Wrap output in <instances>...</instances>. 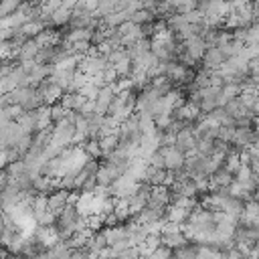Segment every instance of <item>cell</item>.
<instances>
[{
    "instance_id": "cell-54",
    "label": "cell",
    "mask_w": 259,
    "mask_h": 259,
    "mask_svg": "<svg viewBox=\"0 0 259 259\" xmlns=\"http://www.w3.org/2000/svg\"><path fill=\"white\" fill-rule=\"evenodd\" d=\"M0 190H2V188H0Z\"/></svg>"
},
{
    "instance_id": "cell-44",
    "label": "cell",
    "mask_w": 259,
    "mask_h": 259,
    "mask_svg": "<svg viewBox=\"0 0 259 259\" xmlns=\"http://www.w3.org/2000/svg\"><path fill=\"white\" fill-rule=\"evenodd\" d=\"M194 8H196V2H194V0H182V2L176 6V12H178V14H186V12L194 10Z\"/></svg>"
},
{
    "instance_id": "cell-20",
    "label": "cell",
    "mask_w": 259,
    "mask_h": 259,
    "mask_svg": "<svg viewBox=\"0 0 259 259\" xmlns=\"http://www.w3.org/2000/svg\"><path fill=\"white\" fill-rule=\"evenodd\" d=\"M148 204L158 206V208H166V206L170 204V188H168L166 184H162V186H152Z\"/></svg>"
},
{
    "instance_id": "cell-15",
    "label": "cell",
    "mask_w": 259,
    "mask_h": 259,
    "mask_svg": "<svg viewBox=\"0 0 259 259\" xmlns=\"http://www.w3.org/2000/svg\"><path fill=\"white\" fill-rule=\"evenodd\" d=\"M148 166H150V162H148V160H144V158L136 156V158H132V160L127 162V166H125V172H123V174L132 176V178H134V180H138V182H144V180H146Z\"/></svg>"
},
{
    "instance_id": "cell-4",
    "label": "cell",
    "mask_w": 259,
    "mask_h": 259,
    "mask_svg": "<svg viewBox=\"0 0 259 259\" xmlns=\"http://www.w3.org/2000/svg\"><path fill=\"white\" fill-rule=\"evenodd\" d=\"M138 188H140V182L134 180V178L127 176V174H121L117 180H113V182L107 186L109 196H113V198H125V200H127Z\"/></svg>"
},
{
    "instance_id": "cell-45",
    "label": "cell",
    "mask_w": 259,
    "mask_h": 259,
    "mask_svg": "<svg viewBox=\"0 0 259 259\" xmlns=\"http://www.w3.org/2000/svg\"><path fill=\"white\" fill-rule=\"evenodd\" d=\"M71 259H89V249L87 247L71 249Z\"/></svg>"
},
{
    "instance_id": "cell-14",
    "label": "cell",
    "mask_w": 259,
    "mask_h": 259,
    "mask_svg": "<svg viewBox=\"0 0 259 259\" xmlns=\"http://www.w3.org/2000/svg\"><path fill=\"white\" fill-rule=\"evenodd\" d=\"M225 59H227V57L223 55V51H221L219 47H206L200 65H202L204 69H208V71H217V69L225 63Z\"/></svg>"
},
{
    "instance_id": "cell-46",
    "label": "cell",
    "mask_w": 259,
    "mask_h": 259,
    "mask_svg": "<svg viewBox=\"0 0 259 259\" xmlns=\"http://www.w3.org/2000/svg\"><path fill=\"white\" fill-rule=\"evenodd\" d=\"M225 259H245V257L237 247H231V249L225 251Z\"/></svg>"
},
{
    "instance_id": "cell-38",
    "label": "cell",
    "mask_w": 259,
    "mask_h": 259,
    "mask_svg": "<svg viewBox=\"0 0 259 259\" xmlns=\"http://www.w3.org/2000/svg\"><path fill=\"white\" fill-rule=\"evenodd\" d=\"M170 257H172V249L170 247H164V245H160L158 249H154L148 255V259H170Z\"/></svg>"
},
{
    "instance_id": "cell-48",
    "label": "cell",
    "mask_w": 259,
    "mask_h": 259,
    "mask_svg": "<svg viewBox=\"0 0 259 259\" xmlns=\"http://www.w3.org/2000/svg\"><path fill=\"white\" fill-rule=\"evenodd\" d=\"M251 113H253V115H259V95L255 97V101H253V105H251Z\"/></svg>"
},
{
    "instance_id": "cell-27",
    "label": "cell",
    "mask_w": 259,
    "mask_h": 259,
    "mask_svg": "<svg viewBox=\"0 0 259 259\" xmlns=\"http://www.w3.org/2000/svg\"><path fill=\"white\" fill-rule=\"evenodd\" d=\"M69 18H71V10L65 6H59L57 10L51 12V26H55V28L65 26V24H69Z\"/></svg>"
},
{
    "instance_id": "cell-16",
    "label": "cell",
    "mask_w": 259,
    "mask_h": 259,
    "mask_svg": "<svg viewBox=\"0 0 259 259\" xmlns=\"http://www.w3.org/2000/svg\"><path fill=\"white\" fill-rule=\"evenodd\" d=\"M69 196H71V190H65V188H55L51 194H47V206L51 212L59 214L61 208L69 202Z\"/></svg>"
},
{
    "instance_id": "cell-17",
    "label": "cell",
    "mask_w": 259,
    "mask_h": 259,
    "mask_svg": "<svg viewBox=\"0 0 259 259\" xmlns=\"http://www.w3.org/2000/svg\"><path fill=\"white\" fill-rule=\"evenodd\" d=\"M259 219V202L255 198H249L243 202V210L239 214V225H249V227H255Z\"/></svg>"
},
{
    "instance_id": "cell-2",
    "label": "cell",
    "mask_w": 259,
    "mask_h": 259,
    "mask_svg": "<svg viewBox=\"0 0 259 259\" xmlns=\"http://www.w3.org/2000/svg\"><path fill=\"white\" fill-rule=\"evenodd\" d=\"M105 57H107V65L113 67V71L117 73V77H130V73L134 69V63H132V57L127 55L125 47H117V49H113Z\"/></svg>"
},
{
    "instance_id": "cell-41",
    "label": "cell",
    "mask_w": 259,
    "mask_h": 259,
    "mask_svg": "<svg viewBox=\"0 0 259 259\" xmlns=\"http://www.w3.org/2000/svg\"><path fill=\"white\" fill-rule=\"evenodd\" d=\"M81 93H83L87 99H95V97H97V93H99V87H97L93 81H89L87 85H83V87H81Z\"/></svg>"
},
{
    "instance_id": "cell-28",
    "label": "cell",
    "mask_w": 259,
    "mask_h": 259,
    "mask_svg": "<svg viewBox=\"0 0 259 259\" xmlns=\"http://www.w3.org/2000/svg\"><path fill=\"white\" fill-rule=\"evenodd\" d=\"M85 247H87L89 251H95V253H99L101 249H105V247H107V241H105V235H103V229H99V231H93Z\"/></svg>"
},
{
    "instance_id": "cell-53",
    "label": "cell",
    "mask_w": 259,
    "mask_h": 259,
    "mask_svg": "<svg viewBox=\"0 0 259 259\" xmlns=\"http://www.w3.org/2000/svg\"><path fill=\"white\" fill-rule=\"evenodd\" d=\"M257 235H259V227H257Z\"/></svg>"
},
{
    "instance_id": "cell-51",
    "label": "cell",
    "mask_w": 259,
    "mask_h": 259,
    "mask_svg": "<svg viewBox=\"0 0 259 259\" xmlns=\"http://www.w3.org/2000/svg\"><path fill=\"white\" fill-rule=\"evenodd\" d=\"M251 4H253L255 8H259V0H251Z\"/></svg>"
},
{
    "instance_id": "cell-34",
    "label": "cell",
    "mask_w": 259,
    "mask_h": 259,
    "mask_svg": "<svg viewBox=\"0 0 259 259\" xmlns=\"http://www.w3.org/2000/svg\"><path fill=\"white\" fill-rule=\"evenodd\" d=\"M229 194L231 196H235V198H239V200H249V198H253V194L251 192H247L245 188H243V184H239L237 180H233L231 184H229Z\"/></svg>"
},
{
    "instance_id": "cell-13",
    "label": "cell",
    "mask_w": 259,
    "mask_h": 259,
    "mask_svg": "<svg viewBox=\"0 0 259 259\" xmlns=\"http://www.w3.org/2000/svg\"><path fill=\"white\" fill-rule=\"evenodd\" d=\"M174 146H176L184 156L196 152V136H194V132H192V125H186V127H182V130L176 132V142H174Z\"/></svg>"
},
{
    "instance_id": "cell-21",
    "label": "cell",
    "mask_w": 259,
    "mask_h": 259,
    "mask_svg": "<svg viewBox=\"0 0 259 259\" xmlns=\"http://www.w3.org/2000/svg\"><path fill=\"white\" fill-rule=\"evenodd\" d=\"M36 53H38L36 40H34V38H26V40L20 45V49H18V53H16L14 59H16L20 65H22V63H30V61H34Z\"/></svg>"
},
{
    "instance_id": "cell-49",
    "label": "cell",
    "mask_w": 259,
    "mask_h": 259,
    "mask_svg": "<svg viewBox=\"0 0 259 259\" xmlns=\"http://www.w3.org/2000/svg\"><path fill=\"white\" fill-rule=\"evenodd\" d=\"M253 198L259 202V182H257V186H255V190H253Z\"/></svg>"
},
{
    "instance_id": "cell-50",
    "label": "cell",
    "mask_w": 259,
    "mask_h": 259,
    "mask_svg": "<svg viewBox=\"0 0 259 259\" xmlns=\"http://www.w3.org/2000/svg\"><path fill=\"white\" fill-rule=\"evenodd\" d=\"M2 229H4V210L0 208V233H2Z\"/></svg>"
},
{
    "instance_id": "cell-42",
    "label": "cell",
    "mask_w": 259,
    "mask_h": 259,
    "mask_svg": "<svg viewBox=\"0 0 259 259\" xmlns=\"http://www.w3.org/2000/svg\"><path fill=\"white\" fill-rule=\"evenodd\" d=\"M138 257H140V253H138L136 247H127V249H123L115 255V259H138Z\"/></svg>"
},
{
    "instance_id": "cell-9",
    "label": "cell",
    "mask_w": 259,
    "mask_h": 259,
    "mask_svg": "<svg viewBox=\"0 0 259 259\" xmlns=\"http://www.w3.org/2000/svg\"><path fill=\"white\" fill-rule=\"evenodd\" d=\"M180 49H182L188 57H192L196 63H200V61H202V55H204V51H206V45H204V38H202V36L192 34V36L180 40Z\"/></svg>"
},
{
    "instance_id": "cell-52",
    "label": "cell",
    "mask_w": 259,
    "mask_h": 259,
    "mask_svg": "<svg viewBox=\"0 0 259 259\" xmlns=\"http://www.w3.org/2000/svg\"><path fill=\"white\" fill-rule=\"evenodd\" d=\"M255 227H259V219H257V223H255Z\"/></svg>"
},
{
    "instance_id": "cell-32",
    "label": "cell",
    "mask_w": 259,
    "mask_h": 259,
    "mask_svg": "<svg viewBox=\"0 0 259 259\" xmlns=\"http://www.w3.org/2000/svg\"><path fill=\"white\" fill-rule=\"evenodd\" d=\"M113 214H115L117 223H127L130 221V208H127V200L125 198H115Z\"/></svg>"
},
{
    "instance_id": "cell-30",
    "label": "cell",
    "mask_w": 259,
    "mask_h": 259,
    "mask_svg": "<svg viewBox=\"0 0 259 259\" xmlns=\"http://www.w3.org/2000/svg\"><path fill=\"white\" fill-rule=\"evenodd\" d=\"M81 148L87 152V156L89 158H93V160H99V158H103V152H101V146H99V140H93V138H87L83 144H81Z\"/></svg>"
},
{
    "instance_id": "cell-5",
    "label": "cell",
    "mask_w": 259,
    "mask_h": 259,
    "mask_svg": "<svg viewBox=\"0 0 259 259\" xmlns=\"http://www.w3.org/2000/svg\"><path fill=\"white\" fill-rule=\"evenodd\" d=\"M36 91H38V95H40V99H42V103L45 105H55V103H59L61 101V97H63V89L55 83V79L49 75V77H45L38 85H36Z\"/></svg>"
},
{
    "instance_id": "cell-29",
    "label": "cell",
    "mask_w": 259,
    "mask_h": 259,
    "mask_svg": "<svg viewBox=\"0 0 259 259\" xmlns=\"http://www.w3.org/2000/svg\"><path fill=\"white\" fill-rule=\"evenodd\" d=\"M154 18H158L156 14H154V10H150V8H138V10H134L132 12V16H130V20L134 22V24H146V22H150V20H154Z\"/></svg>"
},
{
    "instance_id": "cell-7",
    "label": "cell",
    "mask_w": 259,
    "mask_h": 259,
    "mask_svg": "<svg viewBox=\"0 0 259 259\" xmlns=\"http://www.w3.org/2000/svg\"><path fill=\"white\" fill-rule=\"evenodd\" d=\"M125 172V168L123 166H119V164H115V162H111V160H105V162H99V168H97V184H101V186H109L113 180H117L121 174Z\"/></svg>"
},
{
    "instance_id": "cell-33",
    "label": "cell",
    "mask_w": 259,
    "mask_h": 259,
    "mask_svg": "<svg viewBox=\"0 0 259 259\" xmlns=\"http://www.w3.org/2000/svg\"><path fill=\"white\" fill-rule=\"evenodd\" d=\"M194 257H196V243H188L180 249H174L170 259H194Z\"/></svg>"
},
{
    "instance_id": "cell-10",
    "label": "cell",
    "mask_w": 259,
    "mask_h": 259,
    "mask_svg": "<svg viewBox=\"0 0 259 259\" xmlns=\"http://www.w3.org/2000/svg\"><path fill=\"white\" fill-rule=\"evenodd\" d=\"M24 67V73H26V85H38L45 77L51 75V65H40L36 61H30V63H22Z\"/></svg>"
},
{
    "instance_id": "cell-19",
    "label": "cell",
    "mask_w": 259,
    "mask_h": 259,
    "mask_svg": "<svg viewBox=\"0 0 259 259\" xmlns=\"http://www.w3.org/2000/svg\"><path fill=\"white\" fill-rule=\"evenodd\" d=\"M38 259H71V247L65 243V241H59L51 247H47Z\"/></svg>"
},
{
    "instance_id": "cell-12",
    "label": "cell",
    "mask_w": 259,
    "mask_h": 259,
    "mask_svg": "<svg viewBox=\"0 0 259 259\" xmlns=\"http://www.w3.org/2000/svg\"><path fill=\"white\" fill-rule=\"evenodd\" d=\"M257 140V132L253 127V123L249 125H235V136H233V146L245 150V148H251Z\"/></svg>"
},
{
    "instance_id": "cell-23",
    "label": "cell",
    "mask_w": 259,
    "mask_h": 259,
    "mask_svg": "<svg viewBox=\"0 0 259 259\" xmlns=\"http://www.w3.org/2000/svg\"><path fill=\"white\" fill-rule=\"evenodd\" d=\"M164 210L166 208H158V206H152V204H146L144 210L134 217V221L142 223V225H150V223H156V221H164Z\"/></svg>"
},
{
    "instance_id": "cell-1",
    "label": "cell",
    "mask_w": 259,
    "mask_h": 259,
    "mask_svg": "<svg viewBox=\"0 0 259 259\" xmlns=\"http://www.w3.org/2000/svg\"><path fill=\"white\" fill-rule=\"evenodd\" d=\"M8 103L22 107V111H32V109H38L40 105H45L34 85H20V87L12 89L8 93Z\"/></svg>"
},
{
    "instance_id": "cell-18",
    "label": "cell",
    "mask_w": 259,
    "mask_h": 259,
    "mask_svg": "<svg viewBox=\"0 0 259 259\" xmlns=\"http://www.w3.org/2000/svg\"><path fill=\"white\" fill-rule=\"evenodd\" d=\"M190 219V210L184 208V206H178V204H168L166 210H164V221L166 223H172V225H184L186 221Z\"/></svg>"
},
{
    "instance_id": "cell-35",
    "label": "cell",
    "mask_w": 259,
    "mask_h": 259,
    "mask_svg": "<svg viewBox=\"0 0 259 259\" xmlns=\"http://www.w3.org/2000/svg\"><path fill=\"white\" fill-rule=\"evenodd\" d=\"M243 47H245V42L231 38L229 42H225V45H223V47H219V49L223 51V55H225V57H233V55H239V53L243 51Z\"/></svg>"
},
{
    "instance_id": "cell-3",
    "label": "cell",
    "mask_w": 259,
    "mask_h": 259,
    "mask_svg": "<svg viewBox=\"0 0 259 259\" xmlns=\"http://www.w3.org/2000/svg\"><path fill=\"white\" fill-rule=\"evenodd\" d=\"M160 245L170 247V249L174 251V249H180V247L188 245V239H186V235L182 233V227H180V225L166 223L164 229H162V233H160Z\"/></svg>"
},
{
    "instance_id": "cell-8",
    "label": "cell",
    "mask_w": 259,
    "mask_h": 259,
    "mask_svg": "<svg viewBox=\"0 0 259 259\" xmlns=\"http://www.w3.org/2000/svg\"><path fill=\"white\" fill-rule=\"evenodd\" d=\"M164 156V168L170 170V172H176V170H182L184 166V154L176 148V146H160L158 148Z\"/></svg>"
},
{
    "instance_id": "cell-39",
    "label": "cell",
    "mask_w": 259,
    "mask_h": 259,
    "mask_svg": "<svg viewBox=\"0 0 259 259\" xmlns=\"http://www.w3.org/2000/svg\"><path fill=\"white\" fill-rule=\"evenodd\" d=\"M247 45H259V22H253L247 28Z\"/></svg>"
},
{
    "instance_id": "cell-26",
    "label": "cell",
    "mask_w": 259,
    "mask_h": 259,
    "mask_svg": "<svg viewBox=\"0 0 259 259\" xmlns=\"http://www.w3.org/2000/svg\"><path fill=\"white\" fill-rule=\"evenodd\" d=\"M150 87H152L154 91H158L160 95H166V93H170V91L174 89V83H172L166 75H158V77L150 79Z\"/></svg>"
},
{
    "instance_id": "cell-31",
    "label": "cell",
    "mask_w": 259,
    "mask_h": 259,
    "mask_svg": "<svg viewBox=\"0 0 259 259\" xmlns=\"http://www.w3.org/2000/svg\"><path fill=\"white\" fill-rule=\"evenodd\" d=\"M117 144H119V138H117V134H109V136H101L99 138V146H101V152H103V158L107 156V154H111L115 148H117Z\"/></svg>"
},
{
    "instance_id": "cell-37",
    "label": "cell",
    "mask_w": 259,
    "mask_h": 259,
    "mask_svg": "<svg viewBox=\"0 0 259 259\" xmlns=\"http://www.w3.org/2000/svg\"><path fill=\"white\" fill-rule=\"evenodd\" d=\"M69 115V109L59 101V103H55V105H51V119H53V123H57V121H61V119H65Z\"/></svg>"
},
{
    "instance_id": "cell-24",
    "label": "cell",
    "mask_w": 259,
    "mask_h": 259,
    "mask_svg": "<svg viewBox=\"0 0 259 259\" xmlns=\"http://www.w3.org/2000/svg\"><path fill=\"white\" fill-rule=\"evenodd\" d=\"M85 101H87V97H85L81 91H67V93H63V97H61V103H63L69 111H79V109L85 105Z\"/></svg>"
},
{
    "instance_id": "cell-25",
    "label": "cell",
    "mask_w": 259,
    "mask_h": 259,
    "mask_svg": "<svg viewBox=\"0 0 259 259\" xmlns=\"http://www.w3.org/2000/svg\"><path fill=\"white\" fill-rule=\"evenodd\" d=\"M160 247V235H148L140 245H136V249H138V253H140V257H148L154 249H158Z\"/></svg>"
},
{
    "instance_id": "cell-11",
    "label": "cell",
    "mask_w": 259,
    "mask_h": 259,
    "mask_svg": "<svg viewBox=\"0 0 259 259\" xmlns=\"http://www.w3.org/2000/svg\"><path fill=\"white\" fill-rule=\"evenodd\" d=\"M115 93H117L115 83H109V85L99 87V93H97V97H95V113L107 115V109H109V105H111Z\"/></svg>"
},
{
    "instance_id": "cell-43",
    "label": "cell",
    "mask_w": 259,
    "mask_h": 259,
    "mask_svg": "<svg viewBox=\"0 0 259 259\" xmlns=\"http://www.w3.org/2000/svg\"><path fill=\"white\" fill-rule=\"evenodd\" d=\"M61 2L63 0H38V4H40V8L45 10V12H53V10H57L59 6H61Z\"/></svg>"
},
{
    "instance_id": "cell-40",
    "label": "cell",
    "mask_w": 259,
    "mask_h": 259,
    "mask_svg": "<svg viewBox=\"0 0 259 259\" xmlns=\"http://www.w3.org/2000/svg\"><path fill=\"white\" fill-rule=\"evenodd\" d=\"M101 79H103V83H105V85H109V83H115V81H117V73L113 71V67H111V65H107V67L101 71Z\"/></svg>"
},
{
    "instance_id": "cell-22",
    "label": "cell",
    "mask_w": 259,
    "mask_h": 259,
    "mask_svg": "<svg viewBox=\"0 0 259 259\" xmlns=\"http://www.w3.org/2000/svg\"><path fill=\"white\" fill-rule=\"evenodd\" d=\"M34 237H36L45 247H51V245H55V243L61 241V239H59V231H57L55 225H49V227H38V225H36Z\"/></svg>"
},
{
    "instance_id": "cell-6",
    "label": "cell",
    "mask_w": 259,
    "mask_h": 259,
    "mask_svg": "<svg viewBox=\"0 0 259 259\" xmlns=\"http://www.w3.org/2000/svg\"><path fill=\"white\" fill-rule=\"evenodd\" d=\"M101 18L95 16V12L87 10V8H81V6H75L71 10V18H69V28H95L97 22Z\"/></svg>"
},
{
    "instance_id": "cell-36",
    "label": "cell",
    "mask_w": 259,
    "mask_h": 259,
    "mask_svg": "<svg viewBox=\"0 0 259 259\" xmlns=\"http://www.w3.org/2000/svg\"><path fill=\"white\" fill-rule=\"evenodd\" d=\"M22 2L20 0H0V18H6L18 10Z\"/></svg>"
},
{
    "instance_id": "cell-47",
    "label": "cell",
    "mask_w": 259,
    "mask_h": 259,
    "mask_svg": "<svg viewBox=\"0 0 259 259\" xmlns=\"http://www.w3.org/2000/svg\"><path fill=\"white\" fill-rule=\"evenodd\" d=\"M8 162H10V160H8V152H6L4 148H0V170H4V168L8 166Z\"/></svg>"
}]
</instances>
